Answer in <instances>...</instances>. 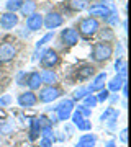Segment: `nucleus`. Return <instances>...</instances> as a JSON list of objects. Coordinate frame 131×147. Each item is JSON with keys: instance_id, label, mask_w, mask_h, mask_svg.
<instances>
[{"instance_id": "9d476101", "label": "nucleus", "mask_w": 131, "mask_h": 147, "mask_svg": "<svg viewBox=\"0 0 131 147\" xmlns=\"http://www.w3.org/2000/svg\"><path fill=\"white\" fill-rule=\"evenodd\" d=\"M16 25H18V16H16V13L7 11V13H2L0 15V26L3 28V30H13Z\"/></svg>"}, {"instance_id": "0eeeda50", "label": "nucleus", "mask_w": 131, "mask_h": 147, "mask_svg": "<svg viewBox=\"0 0 131 147\" xmlns=\"http://www.w3.org/2000/svg\"><path fill=\"white\" fill-rule=\"evenodd\" d=\"M16 56V47L12 42H2L0 44V62H10Z\"/></svg>"}, {"instance_id": "a878e982", "label": "nucleus", "mask_w": 131, "mask_h": 147, "mask_svg": "<svg viewBox=\"0 0 131 147\" xmlns=\"http://www.w3.org/2000/svg\"><path fill=\"white\" fill-rule=\"evenodd\" d=\"M97 103H98L97 95H87V96L84 98V106H87V108H94Z\"/></svg>"}, {"instance_id": "f257e3e1", "label": "nucleus", "mask_w": 131, "mask_h": 147, "mask_svg": "<svg viewBox=\"0 0 131 147\" xmlns=\"http://www.w3.org/2000/svg\"><path fill=\"white\" fill-rule=\"evenodd\" d=\"M113 56V46L110 42H95L92 47V59L95 62H105Z\"/></svg>"}, {"instance_id": "6e6552de", "label": "nucleus", "mask_w": 131, "mask_h": 147, "mask_svg": "<svg viewBox=\"0 0 131 147\" xmlns=\"http://www.w3.org/2000/svg\"><path fill=\"white\" fill-rule=\"evenodd\" d=\"M36 103H38V96L35 95V92H31V90H26V92L18 95V105H20L21 108H31V106H35Z\"/></svg>"}, {"instance_id": "bb28decb", "label": "nucleus", "mask_w": 131, "mask_h": 147, "mask_svg": "<svg viewBox=\"0 0 131 147\" xmlns=\"http://www.w3.org/2000/svg\"><path fill=\"white\" fill-rule=\"evenodd\" d=\"M52 38H54V31H51V33H48L46 36H43L39 41L36 42V49H39V47H43L44 44H48L49 41H52Z\"/></svg>"}, {"instance_id": "f704fd0d", "label": "nucleus", "mask_w": 131, "mask_h": 147, "mask_svg": "<svg viewBox=\"0 0 131 147\" xmlns=\"http://www.w3.org/2000/svg\"><path fill=\"white\" fill-rule=\"evenodd\" d=\"M87 2H92V0H87Z\"/></svg>"}, {"instance_id": "f03ea898", "label": "nucleus", "mask_w": 131, "mask_h": 147, "mask_svg": "<svg viewBox=\"0 0 131 147\" xmlns=\"http://www.w3.org/2000/svg\"><path fill=\"white\" fill-rule=\"evenodd\" d=\"M79 33L84 38H92L94 34H97L100 30V23L97 18H92V16H85L82 20H79Z\"/></svg>"}, {"instance_id": "6ab92c4d", "label": "nucleus", "mask_w": 131, "mask_h": 147, "mask_svg": "<svg viewBox=\"0 0 131 147\" xmlns=\"http://www.w3.org/2000/svg\"><path fill=\"white\" fill-rule=\"evenodd\" d=\"M20 13L23 16H30L33 13H36V3L33 0H23V3L20 7Z\"/></svg>"}, {"instance_id": "473e14b6", "label": "nucleus", "mask_w": 131, "mask_h": 147, "mask_svg": "<svg viewBox=\"0 0 131 147\" xmlns=\"http://www.w3.org/2000/svg\"><path fill=\"white\" fill-rule=\"evenodd\" d=\"M126 134H128V129L123 127L121 132H120V139H121V142H125V144H126V141H128V136H126Z\"/></svg>"}, {"instance_id": "20e7f679", "label": "nucleus", "mask_w": 131, "mask_h": 147, "mask_svg": "<svg viewBox=\"0 0 131 147\" xmlns=\"http://www.w3.org/2000/svg\"><path fill=\"white\" fill-rule=\"evenodd\" d=\"M56 116H58L59 121H67L72 115V110H74V100H62L56 108Z\"/></svg>"}, {"instance_id": "aec40b11", "label": "nucleus", "mask_w": 131, "mask_h": 147, "mask_svg": "<svg viewBox=\"0 0 131 147\" xmlns=\"http://www.w3.org/2000/svg\"><path fill=\"white\" fill-rule=\"evenodd\" d=\"M95 142H97L95 134H84L75 144V147H95Z\"/></svg>"}, {"instance_id": "f3484780", "label": "nucleus", "mask_w": 131, "mask_h": 147, "mask_svg": "<svg viewBox=\"0 0 131 147\" xmlns=\"http://www.w3.org/2000/svg\"><path fill=\"white\" fill-rule=\"evenodd\" d=\"M126 84V79L125 77H121V75H116V77H113V79L108 82V92H113V93H118L121 90V87Z\"/></svg>"}, {"instance_id": "c85d7f7f", "label": "nucleus", "mask_w": 131, "mask_h": 147, "mask_svg": "<svg viewBox=\"0 0 131 147\" xmlns=\"http://www.w3.org/2000/svg\"><path fill=\"white\" fill-rule=\"evenodd\" d=\"M75 127H77V129H80V131H90V129H92V123H90L87 118H84V119L80 121Z\"/></svg>"}, {"instance_id": "72a5a7b5", "label": "nucleus", "mask_w": 131, "mask_h": 147, "mask_svg": "<svg viewBox=\"0 0 131 147\" xmlns=\"http://www.w3.org/2000/svg\"><path fill=\"white\" fill-rule=\"evenodd\" d=\"M107 147H115V141H108L107 142Z\"/></svg>"}, {"instance_id": "f8f14e48", "label": "nucleus", "mask_w": 131, "mask_h": 147, "mask_svg": "<svg viewBox=\"0 0 131 147\" xmlns=\"http://www.w3.org/2000/svg\"><path fill=\"white\" fill-rule=\"evenodd\" d=\"M94 75H95V67L90 65V64H84L75 70V79L77 80H89Z\"/></svg>"}, {"instance_id": "dca6fc26", "label": "nucleus", "mask_w": 131, "mask_h": 147, "mask_svg": "<svg viewBox=\"0 0 131 147\" xmlns=\"http://www.w3.org/2000/svg\"><path fill=\"white\" fill-rule=\"evenodd\" d=\"M116 118H118V111H116L115 108H107V110H105V113L100 116V121H103V123H108V126L113 127V126H115Z\"/></svg>"}, {"instance_id": "4468645a", "label": "nucleus", "mask_w": 131, "mask_h": 147, "mask_svg": "<svg viewBox=\"0 0 131 147\" xmlns=\"http://www.w3.org/2000/svg\"><path fill=\"white\" fill-rule=\"evenodd\" d=\"M26 85H28V88L31 90V92H35V90H39L43 85V80H41V75H39V72H31L26 75Z\"/></svg>"}, {"instance_id": "9b49d317", "label": "nucleus", "mask_w": 131, "mask_h": 147, "mask_svg": "<svg viewBox=\"0 0 131 147\" xmlns=\"http://www.w3.org/2000/svg\"><path fill=\"white\" fill-rule=\"evenodd\" d=\"M61 39L66 46H74V44H77L79 42V33L77 30H74V28H66L61 31Z\"/></svg>"}, {"instance_id": "2f4dec72", "label": "nucleus", "mask_w": 131, "mask_h": 147, "mask_svg": "<svg viewBox=\"0 0 131 147\" xmlns=\"http://www.w3.org/2000/svg\"><path fill=\"white\" fill-rule=\"evenodd\" d=\"M10 101H12V96H10V95H5V96H2V98H0V108H2V106H7L8 103H10Z\"/></svg>"}, {"instance_id": "5701e85b", "label": "nucleus", "mask_w": 131, "mask_h": 147, "mask_svg": "<svg viewBox=\"0 0 131 147\" xmlns=\"http://www.w3.org/2000/svg\"><path fill=\"white\" fill-rule=\"evenodd\" d=\"M39 132H41V124H39V121H38V119H33V123H31V131H30V139H31V141H35Z\"/></svg>"}, {"instance_id": "2eb2a0df", "label": "nucleus", "mask_w": 131, "mask_h": 147, "mask_svg": "<svg viewBox=\"0 0 131 147\" xmlns=\"http://www.w3.org/2000/svg\"><path fill=\"white\" fill-rule=\"evenodd\" d=\"M107 82V72H100L95 75V79L92 80V84L89 85V92H100L105 87Z\"/></svg>"}, {"instance_id": "cd10ccee", "label": "nucleus", "mask_w": 131, "mask_h": 147, "mask_svg": "<svg viewBox=\"0 0 131 147\" xmlns=\"http://www.w3.org/2000/svg\"><path fill=\"white\" fill-rule=\"evenodd\" d=\"M100 36L105 39V42H108L110 39H113V30H110V28H103V30H98Z\"/></svg>"}, {"instance_id": "423d86ee", "label": "nucleus", "mask_w": 131, "mask_h": 147, "mask_svg": "<svg viewBox=\"0 0 131 147\" xmlns=\"http://www.w3.org/2000/svg\"><path fill=\"white\" fill-rule=\"evenodd\" d=\"M64 18L58 11H49L46 16H43V26H46L48 30H56V28L62 26Z\"/></svg>"}, {"instance_id": "7ed1b4c3", "label": "nucleus", "mask_w": 131, "mask_h": 147, "mask_svg": "<svg viewBox=\"0 0 131 147\" xmlns=\"http://www.w3.org/2000/svg\"><path fill=\"white\" fill-rule=\"evenodd\" d=\"M59 96H61V90L56 85H46L44 88L39 90L38 101H41V103H51V101L58 100Z\"/></svg>"}, {"instance_id": "7c9ffc66", "label": "nucleus", "mask_w": 131, "mask_h": 147, "mask_svg": "<svg viewBox=\"0 0 131 147\" xmlns=\"http://www.w3.org/2000/svg\"><path fill=\"white\" fill-rule=\"evenodd\" d=\"M39 147H52V141L48 137H41L39 139Z\"/></svg>"}, {"instance_id": "1a4fd4ad", "label": "nucleus", "mask_w": 131, "mask_h": 147, "mask_svg": "<svg viewBox=\"0 0 131 147\" xmlns=\"http://www.w3.org/2000/svg\"><path fill=\"white\" fill-rule=\"evenodd\" d=\"M110 7L105 5V3H94L89 7V13L92 18H107L110 15Z\"/></svg>"}, {"instance_id": "39448f33", "label": "nucleus", "mask_w": 131, "mask_h": 147, "mask_svg": "<svg viewBox=\"0 0 131 147\" xmlns=\"http://www.w3.org/2000/svg\"><path fill=\"white\" fill-rule=\"evenodd\" d=\"M41 67L43 69H52L56 67L59 64V54L58 51H54V49H46L44 53L41 54Z\"/></svg>"}, {"instance_id": "ddd939ff", "label": "nucleus", "mask_w": 131, "mask_h": 147, "mask_svg": "<svg viewBox=\"0 0 131 147\" xmlns=\"http://www.w3.org/2000/svg\"><path fill=\"white\" fill-rule=\"evenodd\" d=\"M26 28L30 31H38L43 28V15L39 13H33L26 18Z\"/></svg>"}, {"instance_id": "c756f323", "label": "nucleus", "mask_w": 131, "mask_h": 147, "mask_svg": "<svg viewBox=\"0 0 131 147\" xmlns=\"http://www.w3.org/2000/svg\"><path fill=\"white\" fill-rule=\"evenodd\" d=\"M108 98H110V92H108L107 88H102L100 93L97 95V100L98 101H105V100H108Z\"/></svg>"}, {"instance_id": "4be33fe9", "label": "nucleus", "mask_w": 131, "mask_h": 147, "mask_svg": "<svg viewBox=\"0 0 131 147\" xmlns=\"http://www.w3.org/2000/svg\"><path fill=\"white\" fill-rule=\"evenodd\" d=\"M115 69L116 72H118V75H121V77H125L126 79V61L123 57H120L118 61L115 62Z\"/></svg>"}, {"instance_id": "393cba45", "label": "nucleus", "mask_w": 131, "mask_h": 147, "mask_svg": "<svg viewBox=\"0 0 131 147\" xmlns=\"http://www.w3.org/2000/svg\"><path fill=\"white\" fill-rule=\"evenodd\" d=\"M89 93L90 92H89L87 87H80V88H77L75 92H74V100H84Z\"/></svg>"}, {"instance_id": "b1692460", "label": "nucleus", "mask_w": 131, "mask_h": 147, "mask_svg": "<svg viewBox=\"0 0 131 147\" xmlns=\"http://www.w3.org/2000/svg\"><path fill=\"white\" fill-rule=\"evenodd\" d=\"M23 0H7V10L12 11V13H16V10H20Z\"/></svg>"}, {"instance_id": "412c9836", "label": "nucleus", "mask_w": 131, "mask_h": 147, "mask_svg": "<svg viewBox=\"0 0 131 147\" xmlns=\"http://www.w3.org/2000/svg\"><path fill=\"white\" fill-rule=\"evenodd\" d=\"M67 7L72 11H82L87 8V0H69Z\"/></svg>"}, {"instance_id": "a211bd4d", "label": "nucleus", "mask_w": 131, "mask_h": 147, "mask_svg": "<svg viewBox=\"0 0 131 147\" xmlns=\"http://www.w3.org/2000/svg\"><path fill=\"white\" fill-rule=\"evenodd\" d=\"M39 75H41L43 84H46V85H54L58 82V75H56V72L52 69H44V70L39 72Z\"/></svg>"}]
</instances>
